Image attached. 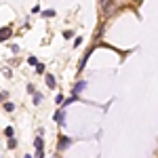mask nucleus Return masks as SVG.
<instances>
[{
    "label": "nucleus",
    "mask_w": 158,
    "mask_h": 158,
    "mask_svg": "<svg viewBox=\"0 0 158 158\" xmlns=\"http://www.w3.org/2000/svg\"><path fill=\"white\" fill-rule=\"evenodd\" d=\"M72 146V139L70 137H65V135H59V143H57V150L63 152V150H68V148Z\"/></svg>",
    "instance_id": "nucleus-1"
},
{
    "label": "nucleus",
    "mask_w": 158,
    "mask_h": 158,
    "mask_svg": "<svg viewBox=\"0 0 158 158\" xmlns=\"http://www.w3.org/2000/svg\"><path fill=\"white\" fill-rule=\"evenodd\" d=\"M11 36H13V27H11V25H4V27H0V42L9 40Z\"/></svg>",
    "instance_id": "nucleus-2"
},
{
    "label": "nucleus",
    "mask_w": 158,
    "mask_h": 158,
    "mask_svg": "<svg viewBox=\"0 0 158 158\" xmlns=\"http://www.w3.org/2000/svg\"><path fill=\"white\" fill-rule=\"evenodd\" d=\"M53 120L57 122V124H63V122H65V112H63V110H57V112H55V114H53Z\"/></svg>",
    "instance_id": "nucleus-3"
},
{
    "label": "nucleus",
    "mask_w": 158,
    "mask_h": 158,
    "mask_svg": "<svg viewBox=\"0 0 158 158\" xmlns=\"http://www.w3.org/2000/svg\"><path fill=\"white\" fill-rule=\"evenodd\" d=\"M44 80H47V86H49V89H55L57 80H55V76H53V74H44Z\"/></svg>",
    "instance_id": "nucleus-4"
},
{
    "label": "nucleus",
    "mask_w": 158,
    "mask_h": 158,
    "mask_svg": "<svg viewBox=\"0 0 158 158\" xmlns=\"http://www.w3.org/2000/svg\"><path fill=\"white\" fill-rule=\"evenodd\" d=\"M85 86H86V80H78V82L74 85V93H72V95H78V93H80Z\"/></svg>",
    "instance_id": "nucleus-5"
},
{
    "label": "nucleus",
    "mask_w": 158,
    "mask_h": 158,
    "mask_svg": "<svg viewBox=\"0 0 158 158\" xmlns=\"http://www.w3.org/2000/svg\"><path fill=\"white\" fill-rule=\"evenodd\" d=\"M91 51H93V49H89V51L85 53V57L80 59V65H78V70H80V72H82V70L86 68V61H89V55H91Z\"/></svg>",
    "instance_id": "nucleus-6"
},
{
    "label": "nucleus",
    "mask_w": 158,
    "mask_h": 158,
    "mask_svg": "<svg viewBox=\"0 0 158 158\" xmlns=\"http://www.w3.org/2000/svg\"><path fill=\"white\" fill-rule=\"evenodd\" d=\"M34 148H36V150H42V148H44V139H42L40 135H38L36 139H34Z\"/></svg>",
    "instance_id": "nucleus-7"
},
{
    "label": "nucleus",
    "mask_w": 158,
    "mask_h": 158,
    "mask_svg": "<svg viewBox=\"0 0 158 158\" xmlns=\"http://www.w3.org/2000/svg\"><path fill=\"white\" fill-rule=\"evenodd\" d=\"M74 101H78V95H72V97H68V99H63V103H61V106H72Z\"/></svg>",
    "instance_id": "nucleus-8"
},
{
    "label": "nucleus",
    "mask_w": 158,
    "mask_h": 158,
    "mask_svg": "<svg viewBox=\"0 0 158 158\" xmlns=\"http://www.w3.org/2000/svg\"><path fill=\"white\" fill-rule=\"evenodd\" d=\"M40 13H42V17H47V19L55 17V9H49V11H40Z\"/></svg>",
    "instance_id": "nucleus-9"
},
{
    "label": "nucleus",
    "mask_w": 158,
    "mask_h": 158,
    "mask_svg": "<svg viewBox=\"0 0 158 158\" xmlns=\"http://www.w3.org/2000/svg\"><path fill=\"white\" fill-rule=\"evenodd\" d=\"M4 135H6L9 139H13V135H15V129H13V127H6V129H4Z\"/></svg>",
    "instance_id": "nucleus-10"
},
{
    "label": "nucleus",
    "mask_w": 158,
    "mask_h": 158,
    "mask_svg": "<svg viewBox=\"0 0 158 158\" xmlns=\"http://www.w3.org/2000/svg\"><path fill=\"white\" fill-rule=\"evenodd\" d=\"M4 110H6V112H13V110H15V103H11V101H4Z\"/></svg>",
    "instance_id": "nucleus-11"
},
{
    "label": "nucleus",
    "mask_w": 158,
    "mask_h": 158,
    "mask_svg": "<svg viewBox=\"0 0 158 158\" xmlns=\"http://www.w3.org/2000/svg\"><path fill=\"white\" fill-rule=\"evenodd\" d=\"M32 101H34V103H42V95H40V93H34V99H32Z\"/></svg>",
    "instance_id": "nucleus-12"
},
{
    "label": "nucleus",
    "mask_w": 158,
    "mask_h": 158,
    "mask_svg": "<svg viewBox=\"0 0 158 158\" xmlns=\"http://www.w3.org/2000/svg\"><path fill=\"white\" fill-rule=\"evenodd\" d=\"M36 72H38V74H44V63H40V61H38V65H36Z\"/></svg>",
    "instance_id": "nucleus-13"
},
{
    "label": "nucleus",
    "mask_w": 158,
    "mask_h": 158,
    "mask_svg": "<svg viewBox=\"0 0 158 158\" xmlns=\"http://www.w3.org/2000/svg\"><path fill=\"white\" fill-rule=\"evenodd\" d=\"M27 63H30V65H34V68H36V65H38V59H36V57H34V55H32V57H30V59H27Z\"/></svg>",
    "instance_id": "nucleus-14"
},
{
    "label": "nucleus",
    "mask_w": 158,
    "mask_h": 158,
    "mask_svg": "<svg viewBox=\"0 0 158 158\" xmlns=\"http://www.w3.org/2000/svg\"><path fill=\"white\" fill-rule=\"evenodd\" d=\"M6 148H11V150H13V148H17V141H15V139H9V143H6Z\"/></svg>",
    "instance_id": "nucleus-15"
},
{
    "label": "nucleus",
    "mask_w": 158,
    "mask_h": 158,
    "mask_svg": "<svg viewBox=\"0 0 158 158\" xmlns=\"http://www.w3.org/2000/svg\"><path fill=\"white\" fill-rule=\"evenodd\" d=\"M6 99H9V93H6V91H2V93H0V101H6Z\"/></svg>",
    "instance_id": "nucleus-16"
},
{
    "label": "nucleus",
    "mask_w": 158,
    "mask_h": 158,
    "mask_svg": "<svg viewBox=\"0 0 158 158\" xmlns=\"http://www.w3.org/2000/svg\"><path fill=\"white\" fill-rule=\"evenodd\" d=\"M34 158H44V150H36V156Z\"/></svg>",
    "instance_id": "nucleus-17"
},
{
    "label": "nucleus",
    "mask_w": 158,
    "mask_h": 158,
    "mask_svg": "<svg viewBox=\"0 0 158 158\" xmlns=\"http://www.w3.org/2000/svg\"><path fill=\"white\" fill-rule=\"evenodd\" d=\"M80 44H82V36H78L76 40H74V47H80Z\"/></svg>",
    "instance_id": "nucleus-18"
},
{
    "label": "nucleus",
    "mask_w": 158,
    "mask_h": 158,
    "mask_svg": "<svg viewBox=\"0 0 158 158\" xmlns=\"http://www.w3.org/2000/svg\"><path fill=\"white\" fill-rule=\"evenodd\" d=\"M110 4H112V0H101V6H103V9H108Z\"/></svg>",
    "instance_id": "nucleus-19"
},
{
    "label": "nucleus",
    "mask_w": 158,
    "mask_h": 158,
    "mask_svg": "<svg viewBox=\"0 0 158 158\" xmlns=\"http://www.w3.org/2000/svg\"><path fill=\"white\" fill-rule=\"evenodd\" d=\"M11 51L17 55V53H19V44H11Z\"/></svg>",
    "instance_id": "nucleus-20"
},
{
    "label": "nucleus",
    "mask_w": 158,
    "mask_h": 158,
    "mask_svg": "<svg viewBox=\"0 0 158 158\" xmlns=\"http://www.w3.org/2000/svg\"><path fill=\"white\" fill-rule=\"evenodd\" d=\"M63 99H65V97H63V95H57V97H55V101H57V103H59V106H61V103H63Z\"/></svg>",
    "instance_id": "nucleus-21"
},
{
    "label": "nucleus",
    "mask_w": 158,
    "mask_h": 158,
    "mask_svg": "<svg viewBox=\"0 0 158 158\" xmlns=\"http://www.w3.org/2000/svg\"><path fill=\"white\" fill-rule=\"evenodd\" d=\"M23 158H34V156H30V154H25V156Z\"/></svg>",
    "instance_id": "nucleus-22"
}]
</instances>
